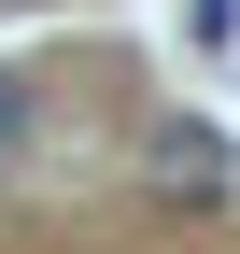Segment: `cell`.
I'll return each mask as SVG.
<instances>
[{
    "instance_id": "2",
    "label": "cell",
    "mask_w": 240,
    "mask_h": 254,
    "mask_svg": "<svg viewBox=\"0 0 240 254\" xmlns=\"http://www.w3.org/2000/svg\"><path fill=\"white\" fill-rule=\"evenodd\" d=\"M14 141H28V85L0 71V155H14Z\"/></svg>"
},
{
    "instance_id": "3",
    "label": "cell",
    "mask_w": 240,
    "mask_h": 254,
    "mask_svg": "<svg viewBox=\"0 0 240 254\" xmlns=\"http://www.w3.org/2000/svg\"><path fill=\"white\" fill-rule=\"evenodd\" d=\"M0 184H14V155H0Z\"/></svg>"
},
{
    "instance_id": "1",
    "label": "cell",
    "mask_w": 240,
    "mask_h": 254,
    "mask_svg": "<svg viewBox=\"0 0 240 254\" xmlns=\"http://www.w3.org/2000/svg\"><path fill=\"white\" fill-rule=\"evenodd\" d=\"M156 184H184V198H212V184H226V141L170 113V127H156Z\"/></svg>"
}]
</instances>
